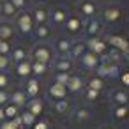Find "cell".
I'll list each match as a JSON object with an SVG mask.
<instances>
[{
	"label": "cell",
	"mask_w": 129,
	"mask_h": 129,
	"mask_svg": "<svg viewBox=\"0 0 129 129\" xmlns=\"http://www.w3.org/2000/svg\"><path fill=\"white\" fill-rule=\"evenodd\" d=\"M0 14H2V2H0Z\"/></svg>",
	"instance_id": "44"
},
{
	"label": "cell",
	"mask_w": 129,
	"mask_h": 129,
	"mask_svg": "<svg viewBox=\"0 0 129 129\" xmlns=\"http://www.w3.org/2000/svg\"><path fill=\"white\" fill-rule=\"evenodd\" d=\"M73 117H74V120H78V122L88 120V118H90V110H87V108H76L74 113H73Z\"/></svg>",
	"instance_id": "13"
},
{
	"label": "cell",
	"mask_w": 129,
	"mask_h": 129,
	"mask_svg": "<svg viewBox=\"0 0 129 129\" xmlns=\"http://www.w3.org/2000/svg\"><path fill=\"white\" fill-rule=\"evenodd\" d=\"M51 20L55 25H62L64 21H67V13L64 7H57L53 13H51Z\"/></svg>",
	"instance_id": "6"
},
{
	"label": "cell",
	"mask_w": 129,
	"mask_h": 129,
	"mask_svg": "<svg viewBox=\"0 0 129 129\" xmlns=\"http://www.w3.org/2000/svg\"><path fill=\"white\" fill-rule=\"evenodd\" d=\"M7 101H9V95H7V92H6V90H0V106H4Z\"/></svg>",
	"instance_id": "37"
},
{
	"label": "cell",
	"mask_w": 129,
	"mask_h": 129,
	"mask_svg": "<svg viewBox=\"0 0 129 129\" xmlns=\"http://www.w3.org/2000/svg\"><path fill=\"white\" fill-rule=\"evenodd\" d=\"M16 73H18V76H27L28 73H32V64L20 62V64H18V67H16Z\"/></svg>",
	"instance_id": "20"
},
{
	"label": "cell",
	"mask_w": 129,
	"mask_h": 129,
	"mask_svg": "<svg viewBox=\"0 0 129 129\" xmlns=\"http://www.w3.org/2000/svg\"><path fill=\"white\" fill-rule=\"evenodd\" d=\"M9 83V78H7V74H4V73H0V90H4V87Z\"/></svg>",
	"instance_id": "36"
},
{
	"label": "cell",
	"mask_w": 129,
	"mask_h": 129,
	"mask_svg": "<svg viewBox=\"0 0 129 129\" xmlns=\"http://www.w3.org/2000/svg\"><path fill=\"white\" fill-rule=\"evenodd\" d=\"M111 113H113V117H115V118L124 120V118H127V117H129V106H127V104H125V106H115Z\"/></svg>",
	"instance_id": "9"
},
{
	"label": "cell",
	"mask_w": 129,
	"mask_h": 129,
	"mask_svg": "<svg viewBox=\"0 0 129 129\" xmlns=\"http://www.w3.org/2000/svg\"><path fill=\"white\" fill-rule=\"evenodd\" d=\"M34 57L37 58V62L46 64V62L51 58V50H50L48 46H44V44H39V46L34 48Z\"/></svg>",
	"instance_id": "2"
},
{
	"label": "cell",
	"mask_w": 129,
	"mask_h": 129,
	"mask_svg": "<svg viewBox=\"0 0 129 129\" xmlns=\"http://www.w3.org/2000/svg\"><path fill=\"white\" fill-rule=\"evenodd\" d=\"M99 30H101V21H99V20L88 21V25H87V34H88V36H95Z\"/></svg>",
	"instance_id": "18"
},
{
	"label": "cell",
	"mask_w": 129,
	"mask_h": 129,
	"mask_svg": "<svg viewBox=\"0 0 129 129\" xmlns=\"http://www.w3.org/2000/svg\"><path fill=\"white\" fill-rule=\"evenodd\" d=\"M103 14H104V20L108 23H113V21H117L120 18V9L118 7H106V11Z\"/></svg>",
	"instance_id": "7"
},
{
	"label": "cell",
	"mask_w": 129,
	"mask_h": 129,
	"mask_svg": "<svg viewBox=\"0 0 129 129\" xmlns=\"http://www.w3.org/2000/svg\"><path fill=\"white\" fill-rule=\"evenodd\" d=\"M69 66H71V62H69L67 58H62V60L57 62V71H58V73H66V71L69 69Z\"/></svg>",
	"instance_id": "29"
},
{
	"label": "cell",
	"mask_w": 129,
	"mask_h": 129,
	"mask_svg": "<svg viewBox=\"0 0 129 129\" xmlns=\"http://www.w3.org/2000/svg\"><path fill=\"white\" fill-rule=\"evenodd\" d=\"M28 111L34 115V117H37V115H41V111H43V103L39 101V99H32L30 103H28Z\"/></svg>",
	"instance_id": "12"
},
{
	"label": "cell",
	"mask_w": 129,
	"mask_h": 129,
	"mask_svg": "<svg viewBox=\"0 0 129 129\" xmlns=\"http://www.w3.org/2000/svg\"><path fill=\"white\" fill-rule=\"evenodd\" d=\"M81 62H83V66H85V67H90V69H94V67L97 66V57H95V53H92V51H87V53L81 57Z\"/></svg>",
	"instance_id": "8"
},
{
	"label": "cell",
	"mask_w": 129,
	"mask_h": 129,
	"mask_svg": "<svg viewBox=\"0 0 129 129\" xmlns=\"http://www.w3.org/2000/svg\"><path fill=\"white\" fill-rule=\"evenodd\" d=\"M71 48H73V43L69 41V39H58L57 41V50L60 51V53H69L71 51Z\"/></svg>",
	"instance_id": "17"
},
{
	"label": "cell",
	"mask_w": 129,
	"mask_h": 129,
	"mask_svg": "<svg viewBox=\"0 0 129 129\" xmlns=\"http://www.w3.org/2000/svg\"><path fill=\"white\" fill-rule=\"evenodd\" d=\"M87 44L85 43H78V44H73V48H71V51H73V55L74 57H83L87 51Z\"/></svg>",
	"instance_id": "23"
},
{
	"label": "cell",
	"mask_w": 129,
	"mask_h": 129,
	"mask_svg": "<svg viewBox=\"0 0 129 129\" xmlns=\"http://www.w3.org/2000/svg\"><path fill=\"white\" fill-rule=\"evenodd\" d=\"M11 4H13L14 7H21V6H23V0H11Z\"/></svg>",
	"instance_id": "42"
},
{
	"label": "cell",
	"mask_w": 129,
	"mask_h": 129,
	"mask_svg": "<svg viewBox=\"0 0 129 129\" xmlns=\"http://www.w3.org/2000/svg\"><path fill=\"white\" fill-rule=\"evenodd\" d=\"M34 129H48V122H46V120L34 122Z\"/></svg>",
	"instance_id": "38"
},
{
	"label": "cell",
	"mask_w": 129,
	"mask_h": 129,
	"mask_svg": "<svg viewBox=\"0 0 129 129\" xmlns=\"http://www.w3.org/2000/svg\"><path fill=\"white\" fill-rule=\"evenodd\" d=\"M48 36H50L48 27H46V25H37V37H39V39H44V37H48Z\"/></svg>",
	"instance_id": "31"
},
{
	"label": "cell",
	"mask_w": 129,
	"mask_h": 129,
	"mask_svg": "<svg viewBox=\"0 0 129 129\" xmlns=\"http://www.w3.org/2000/svg\"><path fill=\"white\" fill-rule=\"evenodd\" d=\"M4 120H7V118H6V113H4V106H0V124Z\"/></svg>",
	"instance_id": "41"
},
{
	"label": "cell",
	"mask_w": 129,
	"mask_h": 129,
	"mask_svg": "<svg viewBox=\"0 0 129 129\" xmlns=\"http://www.w3.org/2000/svg\"><path fill=\"white\" fill-rule=\"evenodd\" d=\"M69 78H71V76H69L67 73H58V74L55 76V81H57V83H60V85H67Z\"/></svg>",
	"instance_id": "32"
},
{
	"label": "cell",
	"mask_w": 129,
	"mask_h": 129,
	"mask_svg": "<svg viewBox=\"0 0 129 129\" xmlns=\"http://www.w3.org/2000/svg\"><path fill=\"white\" fill-rule=\"evenodd\" d=\"M6 53H9V43L0 39V55H6Z\"/></svg>",
	"instance_id": "34"
},
{
	"label": "cell",
	"mask_w": 129,
	"mask_h": 129,
	"mask_svg": "<svg viewBox=\"0 0 129 129\" xmlns=\"http://www.w3.org/2000/svg\"><path fill=\"white\" fill-rule=\"evenodd\" d=\"M6 66H7V58H6V55H0V69L6 67Z\"/></svg>",
	"instance_id": "40"
},
{
	"label": "cell",
	"mask_w": 129,
	"mask_h": 129,
	"mask_svg": "<svg viewBox=\"0 0 129 129\" xmlns=\"http://www.w3.org/2000/svg\"><path fill=\"white\" fill-rule=\"evenodd\" d=\"M81 85H83V81H81L78 76H71L69 81H67V85H66V88H69L71 92H80Z\"/></svg>",
	"instance_id": "11"
},
{
	"label": "cell",
	"mask_w": 129,
	"mask_h": 129,
	"mask_svg": "<svg viewBox=\"0 0 129 129\" xmlns=\"http://www.w3.org/2000/svg\"><path fill=\"white\" fill-rule=\"evenodd\" d=\"M34 18H36V23H37V25H44V21H46V18H48L46 9H36Z\"/></svg>",
	"instance_id": "22"
},
{
	"label": "cell",
	"mask_w": 129,
	"mask_h": 129,
	"mask_svg": "<svg viewBox=\"0 0 129 129\" xmlns=\"http://www.w3.org/2000/svg\"><path fill=\"white\" fill-rule=\"evenodd\" d=\"M120 80H122V83H124L125 87H129V71H127V73H124V74L120 76Z\"/></svg>",
	"instance_id": "39"
},
{
	"label": "cell",
	"mask_w": 129,
	"mask_h": 129,
	"mask_svg": "<svg viewBox=\"0 0 129 129\" xmlns=\"http://www.w3.org/2000/svg\"><path fill=\"white\" fill-rule=\"evenodd\" d=\"M127 60H129V55H127Z\"/></svg>",
	"instance_id": "45"
},
{
	"label": "cell",
	"mask_w": 129,
	"mask_h": 129,
	"mask_svg": "<svg viewBox=\"0 0 129 129\" xmlns=\"http://www.w3.org/2000/svg\"><path fill=\"white\" fill-rule=\"evenodd\" d=\"M66 23H67V30H69V32H80V28H81V20L76 18V16L67 18Z\"/></svg>",
	"instance_id": "10"
},
{
	"label": "cell",
	"mask_w": 129,
	"mask_h": 129,
	"mask_svg": "<svg viewBox=\"0 0 129 129\" xmlns=\"http://www.w3.org/2000/svg\"><path fill=\"white\" fill-rule=\"evenodd\" d=\"M95 11H97V9H95V6H94L92 2H83V4H81V13H83L85 16H94Z\"/></svg>",
	"instance_id": "21"
},
{
	"label": "cell",
	"mask_w": 129,
	"mask_h": 129,
	"mask_svg": "<svg viewBox=\"0 0 129 129\" xmlns=\"http://www.w3.org/2000/svg\"><path fill=\"white\" fill-rule=\"evenodd\" d=\"M97 94H99L97 90H92V88H87V99H88V101H95V99H97Z\"/></svg>",
	"instance_id": "35"
},
{
	"label": "cell",
	"mask_w": 129,
	"mask_h": 129,
	"mask_svg": "<svg viewBox=\"0 0 129 129\" xmlns=\"http://www.w3.org/2000/svg\"><path fill=\"white\" fill-rule=\"evenodd\" d=\"M13 58H14L16 62H21V60L25 58V50H23V48H18V50H14V53H13Z\"/></svg>",
	"instance_id": "33"
},
{
	"label": "cell",
	"mask_w": 129,
	"mask_h": 129,
	"mask_svg": "<svg viewBox=\"0 0 129 129\" xmlns=\"http://www.w3.org/2000/svg\"><path fill=\"white\" fill-rule=\"evenodd\" d=\"M32 14H28V13H20V16H18V28H20V32L21 34H28L30 30H32Z\"/></svg>",
	"instance_id": "1"
},
{
	"label": "cell",
	"mask_w": 129,
	"mask_h": 129,
	"mask_svg": "<svg viewBox=\"0 0 129 129\" xmlns=\"http://www.w3.org/2000/svg\"><path fill=\"white\" fill-rule=\"evenodd\" d=\"M99 129H111L110 125H103V127H99Z\"/></svg>",
	"instance_id": "43"
},
{
	"label": "cell",
	"mask_w": 129,
	"mask_h": 129,
	"mask_svg": "<svg viewBox=\"0 0 129 129\" xmlns=\"http://www.w3.org/2000/svg\"><path fill=\"white\" fill-rule=\"evenodd\" d=\"M48 94L51 95V97H55L57 101L58 99H66V94H67V88H66V85H60V83H51V87L48 88Z\"/></svg>",
	"instance_id": "3"
},
{
	"label": "cell",
	"mask_w": 129,
	"mask_h": 129,
	"mask_svg": "<svg viewBox=\"0 0 129 129\" xmlns=\"http://www.w3.org/2000/svg\"><path fill=\"white\" fill-rule=\"evenodd\" d=\"M53 108H55V111H58V113H66V111L69 110V103H67L66 99H58V101L53 103Z\"/></svg>",
	"instance_id": "24"
},
{
	"label": "cell",
	"mask_w": 129,
	"mask_h": 129,
	"mask_svg": "<svg viewBox=\"0 0 129 129\" xmlns=\"http://www.w3.org/2000/svg\"><path fill=\"white\" fill-rule=\"evenodd\" d=\"M88 88H92V90H101L103 88V80L101 78H92L90 81H88Z\"/></svg>",
	"instance_id": "27"
},
{
	"label": "cell",
	"mask_w": 129,
	"mask_h": 129,
	"mask_svg": "<svg viewBox=\"0 0 129 129\" xmlns=\"http://www.w3.org/2000/svg\"><path fill=\"white\" fill-rule=\"evenodd\" d=\"M20 108L18 106H14V104H6L4 106V113H6V118L7 120H13V118H16L18 115H20V111H18Z\"/></svg>",
	"instance_id": "16"
},
{
	"label": "cell",
	"mask_w": 129,
	"mask_h": 129,
	"mask_svg": "<svg viewBox=\"0 0 129 129\" xmlns=\"http://www.w3.org/2000/svg\"><path fill=\"white\" fill-rule=\"evenodd\" d=\"M13 37V28H11V25H0V39L2 41H7V39H11Z\"/></svg>",
	"instance_id": "19"
},
{
	"label": "cell",
	"mask_w": 129,
	"mask_h": 129,
	"mask_svg": "<svg viewBox=\"0 0 129 129\" xmlns=\"http://www.w3.org/2000/svg\"><path fill=\"white\" fill-rule=\"evenodd\" d=\"M9 99H11V104H14V106H18V108H21V106H25V104L28 103L27 94H25V92H20V90H16Z\"/></svg>",
	"instance_id": "5"
},
{
	"label": "cell",
	"mask_w": 129,
	"mask_h": 129,
	"mask_svg": "<svg viewBox=\"0 0 129 129\" xmlns=\"http://www.w3.org/2000/svg\"><path fill=\"white\" fill-rule=\"evenodd\" d=\"M88 48H90V51L92 53H101L103 50H104V43H103V39H90L88 41Z\"/></svg>",
	"instance_id": "14"
},
{
	"label": "cell",
	"mask_w": 129,
	"mask_h": 129,
	"mask_svg": "<svg viewBox=\"0 0 129 129\" xmlns=\"http://www.w3.org/2000/svg\"><path fill=\"white\" fill-rule=\"evenodd\" d=\"M20 118H21V122H23V125H34V122H36V117L27 110V111H23L21 115H20Z\"/></svg>",
	"instance_id": "25"
},
{
	"label": "cell",
	"mask_w": 129,
	"mask_h": 129,
	"mask_svg": "<svg viewBox=\"0 0 129 129\" xmlns=\"http://www.w3.org/2000/svg\"><path fill=\"white\" fill-rule=\"evenodd\" d=\"M111 43H113L115 46H120L122 50L127 48V41H125L124 37H120V36H113V37H111Z\"/></svg>",
	"instance_id": "28"
},
{
	"label": "cell",
	"mask_w": 129,
	"mask_h": 129,
	"mask_svg": "<svg viewBox=\"0 0 129 129\" xmlns=\"http://www.w3.org/2000/svg\"><path fill=\"white\" fill-rule=\"evenodd\" d=\"M14 11H16V7H14V6L9 2V0L2 4V13H4L6 16H13V14H14Z\"/></svg>",
	"instance_id": "26"
},
{
	"label": "cell",
	"mask_w": 129,
	"mask_h": 129,
	"mask_svg": "<svg viewBox=\"0 0 129 129\" xmlns=\"http://www.w3.org/2000/svg\"><path fill=\"white\" fill-rule=\"evenodd\" d=\"M111 101H113L115 106H125L129 103V95L124 90H113L111 92Z\"/></svg>",
	"instance_id": "4"
},
{
	"label": "cell",
	"mask_w": 129,
	"mask_h": 129,
	"mask_svg": "<svg viewBox=\"0 0 129 129\" xmlns=\"http://www.w3.org/2000/svg\"><path fill=\"white\" fill-rule=\"evenodd\" d=\"M44 71H46V64H43V62L32 64V73H34V74H43Z\"/></svg>",
	"instance_id": "30"
},
{
	"label": "cell",
	"mask_w": 129,
	"mask_h": 129,
	"mask_svg": "<svg viewBox=\"0 0 129 129\" xmlns=\"http://www.w3.org/2000/svg\"><path fill=\"white\" fill-rule=\"evenodd\" d=\"M25 94H27V97L32 95V99H34V97L39 94V81H37V80H30V81L27 83V92H25Z\"/></svg>",
	"instance_id": "15"
}]
</instances>
